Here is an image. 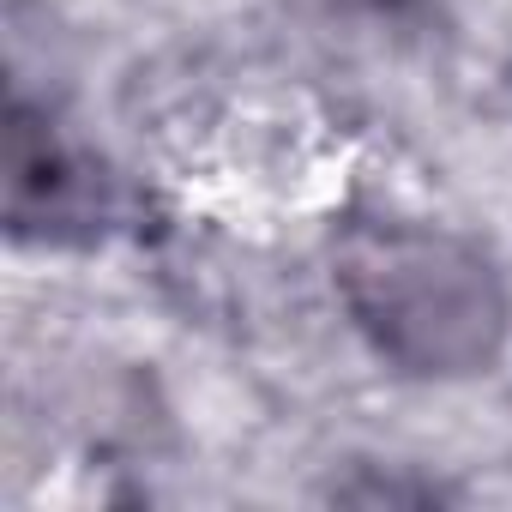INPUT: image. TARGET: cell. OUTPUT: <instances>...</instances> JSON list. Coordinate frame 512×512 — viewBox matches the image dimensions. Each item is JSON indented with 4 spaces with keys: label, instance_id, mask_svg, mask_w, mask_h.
Here are the masks:
<instances>
[{
    "label": "cell",
    "instance_id": "cell-1",
    "mask_svg": "<svg viewBox=\"0 0 512 512\" xmlns=\"http://www.w3.org/2000/svg\"><path fill=\"white\" fill-rule=\"evenodd\" d=\"M332 284L362 344L410 380H470L506 356L512 290L494 253L452 223L356 217L332 247Z\"/></svg>",
    "mask_w": 512,
    "mask_h": 512
},
{
    "label": "cell",
    "instance_id": "cell-2",
    "mask_svg": "<svg viewBox=\"0 0 512 512\" xmlns=\"http://www.w3.org/2000/svg\"><path fill=\"white\" fill-rule=\"evenodd\" d=\"M7 235L31 247H91L115 217L109 169L43 109L13 97L7 115V175H0Z\"/></svg>",
    "mask_w": 512,
    "mask_h": 512
},
{
    "label": "cell",
    "instance_id": "cell-3",
    "mask_svg": "<svg viewBox=\"0 0 512 512\" xmlns=\"http://www.w3.org/2000/svg\"><path fill=\"white\" fill-rule=\"evenodd\" d=\"M332 19H356L380 37H428L446 19V0H320Z\"/></svg>",
    "mask_w": 512,
    "mask_h": 512
},
{
    "label": "cell",
    "instance_id": "cell-4",
    "mask_svg": "<svg viewBox=\"0 0 512 512\" xmlns=\"http://www.w3.org/2000/svg\"><path fill=\"white\" fill-rule=\"evenodd\" d=\"M332 500H362V506H434V500H452V488L446 482H434V476H404V464L398 470H386V476H374V482H332Z\"/></svg>",
    "mask_w": 512,
    "mask_h": 512
},
{
    "label": "cell",
    "instance_id": "cell-5",
    "mask_svg": "<svg viewBox=\"0 0 512 512\" xmlns=\"http://www.w3.org/2000/svg\"><path fill=\"white\" fill-rule=\"evenodd\" d=\"M506 85H512V73H506Z\"/></svg>",
    "mask_w": 512,
    "mask_h": 512
}]
</instances>
